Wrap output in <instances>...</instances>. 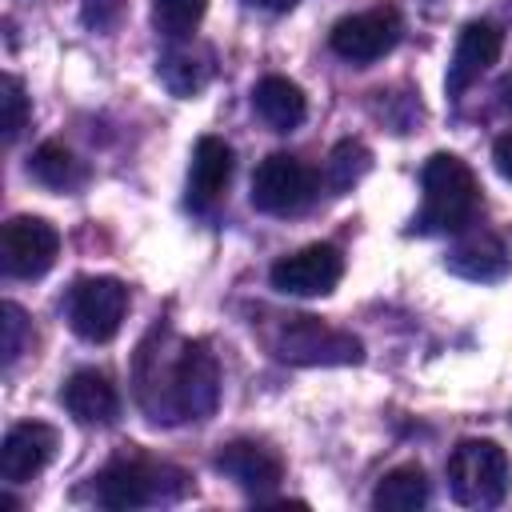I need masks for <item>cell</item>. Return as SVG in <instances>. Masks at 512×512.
Returning a JSON list of instances; mask_svg holds the SVG:
<instances>
[{
  "label": "cell",
  "instance_id": "cell-1",
  "mask_svg": "<svg viewBox=\"0 0 512 512\" xmlns=\"http://www.w3.org/2000/svg\"><path fill=\"white\" fill-rule=\"evenodd\" d=\"M144 352L156 360V368L136 364V396L156 424H176V420H204L212 416L220 400V368L216 356L204 344H172V352Z\"/></svg>",
  "mask_w": 512,
  "mask_h": 512
},
{
  "label": "cell",
  "instance_id": "cell-2",
  "mask_svg": "<svg viewBox=\"0 0 512 512\" xmlns=\"http://www.w3.org/2000/svg\"><path fill=\"white\" fill-rule=\"evenodd\" d=\"M420 184H424V204L412 220V232L448 236V232H464L472 224V216L480 208V184L460 156H452V152L428 156Z\"/></svg>",
  "mask_w": 512,
  "mask_h": 512
},
{
  "label": "cell",
  "instance_id": "cell-3",
  "mask_svg": "<svg viewBox=\"0 0 512 512\" xmlns=\"http://www.w3.org/2000/svg\"><path fill=\"white\" fill-rule=\"evenodd\" d=\"M512 484L508 452L496 440H460L448 456V492L464 508H496L504 504Z\"/></svg>",
  "mask_w": 512,
  "mask_h": 512
},
{
  "label": "cell",
  "instance_id": "cell-4",
  "mask_svg": "<svg viewBox=\"0 0 512 512\" xmlns=\"http://www.w3.org/2000/svg\"><path fill=\"white\" fill-rule=\"evenodd\" d=\"M184 488H188V476L180 468L156 464L148 456H120L96 476V500L116 512L176 500Z\"/></svg>",
  "mask_w": 512,
  "mask_h": 512
},
{
  "label": "cell",
  "instance_id": "cell-5",
  "mask_svg": "<svg viewBox=\"0 0 512 512\" xmlns=\"http://www.w3.org/2000/svg\"><path fill=\"white\" fill-rule=\"evenodd\" d=\"M272 352L284 364H300V368H312V364H360L364 360V344L352 332L332 328V324H324L316 316H288L272 336Z\"/></svg>",
  "mask_w": 512,
  "mask_h": 512
},
{
  "label": "cell",
  "instance_id": "cell-6",
  "mask_svg": "<svg viewBox=\"0 0 512 512\" xmlns=\"http://www.w3.org/2000/svg\"><path fill=\"white\" fill-rule=\"evenodd\" d=\"M68 324L88 344H108L128 316V288L116 276H84L68 292Z\"/></svg>",
  "mask_w": 512,
  "mask_h": 512
},
{
  "label": "cell",
  "instance_id": "cell-7",
  "mask_svg": "<svg viewBox=\"0 0 512 512\" xmlns=\"http://www.w3.org/2000/svg\"><path fill=\"white\" fill-rule=\"evenodd\" d=\"M312 196H316V172L288 152L264 156L252 172V208L264 216H296L312 204Z\"/></svg>",
  "mask_w": 512,
  "mask_h": 512
},
{
  "label": "cell",
  "instance_id": "cell-8",
  "mask_svg": "<svg viewBox=\"0 0 512 512\" xmlns=\"http://www.w3.org/2000/svg\"><path fill=\"white\" fill-rule=\"evenodd\" d=\"M400 32H404L400 12L388 8V4H380V8H368V12H356V16L336 20L332 32H328V44H332V52H336L340 60L364 68V64L388 56V52L396 48Z\"/></svg>",
  "mask_w": 512,
  "mask_h": 512
},
{
  "label": "cell",
  "instance_id": "cell-9",
  "mask_svg": "<svg viewBox=\"0 0 512 512\" xmlns=\"http://www.w3.org/2000/svg\"><path fill=\"white\" fill-rule=\"evenodd\" d=\"M60 232L40 216H12L0 232V264L16 280H36L56 264Z\"/></svg>",
  "mask_w": 512,
  "mask_h": 512
},
{
  "label": "cell",
  "instance_id": "cell-10",
  "mask_svg": "<svg viewBox=\"0 0 512 512\" xmlns=\"http://www.w3.org/2000/svg\"><path fill=\"white\" fill-rule=\"evenodd\" d=\"M344 276V256L332 244H308L292 256H280L268 272L272 288L284 296H328Z\"/></svg>",
  "mask_w": 512,
  "mask_h": 512
},
{
  "label": "cell",
  "instance_id": "cell-11",
  "mask_svg": "<svg viewBox=\"0 0 512 512\" xmlns=\"http://www.w3.org/2000/svg\"><path fill=\"white\" fill-rule=\"evenodd\" d=\"M500 48H504V32H500L492 20H472V24H464L460 36H456L448 72H444V88H448V96L468 92V88H472V84L500 60Z\"/></svg>",
  "mask_w": 512,
  "mask_h": 512
},
{
  "label": "cell",
  "instance_id": "cell-12",
  "mask_svg": "<svg viewBox=\"0 0 512 512\" xmlns=\"http://www.w3.org/2000/svg\"><path fill=\"white\" fill-rule=\"evenodd\" d=\"M216 472H224L248 496H268L284 480V460L260 440H228L216 452Z\"/></svg>",
  "mask_w": 512,
  "mask_h": 512
},
{
  "label": "cell",
  "instance_id": "cell-13",
  "mask_svg": "<svg viewBox=\"0 0 512 512\" xmlns=\"http://www.w3.org/2000/svg\"><path fill=\"white\" fill-rule=\"evenodd\" d=\"M56 456V428L40 420L12 424L0 440V480L4 484H28L44 464Z\"/></svg>",
  "mask_w": 512,
  "mask_h": 512
},
{
  "label": "cell",
  "instance_id": "cell-14",
  "mask_svg": "<svg viewBox=\"0 0 512 512\" xmlns=\"http://www.w3.org/2000/svg\"><path fill=\"white\" fill-rule=\"evenodd\" d=\"M444 268L464 276V280H472V284H496V280H504L512 272V252L496 232L480 228V232H464L448 248Z\"/></svg>",
  "mask_w": 512,
  "mask_h": 512
},
{
  "label": "cell",
  "instance_id": "cell-15",
  "mask_svg": "<svg viewBox=\"0 0 512 512\" xmlns=\"http://www.w3.org/2000/svg\"><path fill=\"white\" fill-rule=\"evenodd\" d=\"M232 148L220 136H200L192 148V164H188V208L192 212H208L216 208V200L224 196L228 180H232Z\"/></svg>",
  "mask_w": 512,
  "mask_h": 512
},
{
  "label": "cell",
  "instance_id": "cell-16",
  "mask_svg": "<svg viewBox=\"0 0 512 512\" xmlns=\"http://www.w3.org/2000/svg\"><path fill=\"white\" fill-rule=\"evenodd\" d=\"M60 400H64V408H68V416L76 424H112L120 416V392L96 368L72 372L64 380V388H60Z\"/></svg>",
  "mask_w": 512,
  "mask_h": 512
},
{
  "label": "cell",
  "instance_id": "cell-17",
  "mask_svg": "<svg viewBox=\"0 0 512 512\" xmlns=\"http://www.w3.org/2000/svg\"><path fill=\"white\" fill-rule=\"evenodd\" d=\"M252 108L256 116L272 128V132H292L304 124L308 116V100L300 92V84H292L288 76H264L252 88Z\"/></svg>",
  "mask_w": 512,
  "mask_h": 512
},
{
  "label": "cell",
  "instance_id": "cell-18",
  "mask_svg": "<svg viewBox=\"0 0 512 512\" xmlns=\"http://www.w3.org/2000/svg\"><path fill=\"white\" fill-rule=\"evenodd\" d=\"M424 504H428V476L420 464H400V468L384 472L372 492L376 512H416Z\"/></svg>",
  "mask_w": 512,
  "mask_h": 512
},
{
  "label": "cell",
  "instance_id": "cell-19",
  "mask_svg": "<svg viewBox=\"0 0 512 512\" xmlns=\"http://www.w3.org/2000/svg\"><path fill=\"white\" fill-rule=\"evenodd\" d=\"M156 76L172 96H196L212 76V56L204 48H168L156 60Z\"/></svg>",
  "mask_w": 512,
  "mask_h": 512
},
{
  "label": "cell",
  "instance_id": "cell-20",
  "mask_svg": "<svg viewBox=\"0 0 512 512\" xmlns=\"http://www.w3.org/2000/svg\"><path fill=\"white\" fill-rule=\"evenodd\" d=\"M28 176H32L36 184L52 188V192H72L76 184H84V164H80L64 144L48 140V144H40V148L32 152Z\"/></svg>",
  "mask_w": 512,
  "mask_h": 512
},
{
  "label": "cell",
  "instance_id": "cell-21",
  "mask_svg": "<svg viewBox=\"0 0 512 512\" xmlns=\"http://www.w3.org/2000/svg\"><path fill=\"white\" fill-rule=\"evenodd\" d=\"M372 168V152L360 144V140H340L332 152H328V160H324V184L340 196V192H348L352 184H360L364 180V172Z\"/></svg>",
  "mask_w": 512,
  "mask_h": 512
},
{
  "label": "cell",
  "instance_id": "cell-22",
  "mask_svg": "<svg viewBox=\"0 0 512 512\" xmlns=\"http://www.w3.org/2000/svg\"><path fill=\"white\" fill-rule=\"evenodd\" d=\"M208 0H152V24L168 40L192 36V28L204 20Z\"/></svg>",
  "mask_w": 512,
  "mask_h": 512
},
{
  "label": "cell",
  "instance_id": "cell-23",
  "mask_svg": "<svg viewBox=\"0 0 512 512\" xmlns=\"http://www.w3.org/2000/svg\"><path fill=\"white\" fill-rule=\"evenodd\" d=\"M0 112H4V144H16L28 124V96L16 76L0 80Z\"/></svg>",
  "mask_w": 512,
  "mask_h": 512
},
{
  "label": "cell",
  "instance_id": "cell-24",
  "mask_svg": "<svg viewBox=\"0 0 512 512\" xmlns=\"http://www.w3.org/2000/svg\"><path fill=\"white\" fill-rule=\"evenodd\" d=\"M0 316H4V320H0V328H4V368H12V364L20 360V352L28 348V340H32V328H28L24 308L12 304V300H4Z\"/></svg>",
  "mask_w": 512,
  "mask_h": 512
},
{
  "label": "cell",
  "instance_id": "cell-25",
  "mask_svg": "<svg viewBox=\"0 0 512 512\" xmlns=\"http://www.w3.org/2000/svg\"><path fill=\"white\" fill-rule=\"evenodd\" d=\"M124 12V0H80V20L92 32H108Z\"/></svg>",
  "mask_w": 512,
  "mask_h": 512
},
{
  "label": "cell",
  "instance_id": "cell-26",
  "mask_svg": "<svg viewBox=\"0 0 512 512\" xmlns=\"http://www.w3.org/2000/svg\"><path fill=\"white\" fill-rule=\"evenodd\" d=\"M492 160H496V172L504 180H512V132H504L496 144H492Z\"/></svg>",
  "mask_w": 512,
  "mask_h": 512
},
{
  "label": "cell",
  "instance_id": "cell-27",
  "mask_svg": "<svg viewBox=\"0 0 512 512\" xmlns=\"http://www.w3.org/2000/svg\"><path fill=\"white\" fill-rule=\"evenodd\" d=\"M496 100H500V108H504V112H512V72H508V76H500V84H496Z\"/></svg>",
  "mask_w": 512,
  "mask_h": 512
},
{
  "label": "cell",
  "instance_id": "cell-28",
  "mask_svg": "<svg viewBox=\"0 0 512 512\" xmlns=\"http://www.w3.org/2000/svg\"><path fill=\"white\" fill-rule=\"evenodd\" d=\"M252 8H264V12H288L296 0H248Z\"/></svg>",
  "mask_w": 512,
  "mask_h": 512
}]
</instances>
